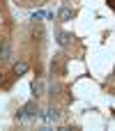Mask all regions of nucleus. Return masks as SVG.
<instances>
[{"label": "nucleus", "instance_id": "1", "mask_svg": "<svg viewBox=\"0 0 115 131\" xmlns=\"http://www.w3.org/2000/svg\"><path fill=\"white\" fill-rule=\"evenodd\" d=\"M30 120V117H37V106L35 104H28V106H23L18 113H16V120Z\"/></svg>", "mask_w": 115, "mask_h": 131}, {"label": "nucleus", "instance_id": "2", "mask_svg": "<svg viewBox=\"0 0 115 131\" xmlns=\"http://www.w3.org/2000/svg\"><path fill=\"white\" fill-rule=\"evenodd\" d=\"M58 16H60V21H69V18L74 16V12H71V7H60Z\"/></svg>", "mask_w": 115, "mask_h": 131}, {"label": "nucleus", "instance_id": "3", "mask_svg": "<svg viewBox=\"0 0 115 131\" xmlns=\"http://www.w3.org/2000/svg\"><path fill=\"white\" fill-rule=\"evenodd\" d=\"M14 71H16L18 76H23V74L28 71V62H16V67H14Z\"/></svg>", "mask_w": 115, "mask_h": 131}, {"label": "nucleus", "instance_id": "4", "mask_svg": "<svg viewBox=\"0 0 115 131\" xmlns=\"http://www.w3.org/2000/svg\"><path fill=\"white\" fill-rule=\"evenodd\" d=\"M44 117H46V122H55L60 115H58V111H53V108H51V111H46V115H44Z\"/></svg>", "mask_w": 115, "mask_h": 131}, {"label": "nucleus", "instance_id": "5", "mask_svg": "<svg viewBox=\"0 0 115 131\" xmlns=\"http://www.w3.org/2000/svg\"><path fill=\"white\" fill-rule=\"evenodd\" d=\"M69 39H71L69 35H60V44H62V46H65V44H69Z\"/></svg>", "mask_w": 115, "mask_h": 131}, {"label": "nucleus", "instance_id": "6", "mask_svg": "<svg viewBox=\"0 0 115 131\" xmlns=\"http://www.w3.org/2000/svg\"><path fill=\"white\" fill-rule=\"evenodd\" d=\"M32 92L39 94V92H41V83H35V85H32Z\"/></svg>", "mask_w": 115, "mask_h": 131}, {"label": "nucleus", "instance_id": "7", "mask_svg": "<svg viewBox=\"0 0 115 131\" xmlns=\"http://www.w3.org/2000/svg\"><path fill=\"white\" fill-rule=\"evenodd\" d=\"M0 83H2V74H0Z\"/></svg>", "mask_w": 115, "mask_h": 131}]
</instances>
